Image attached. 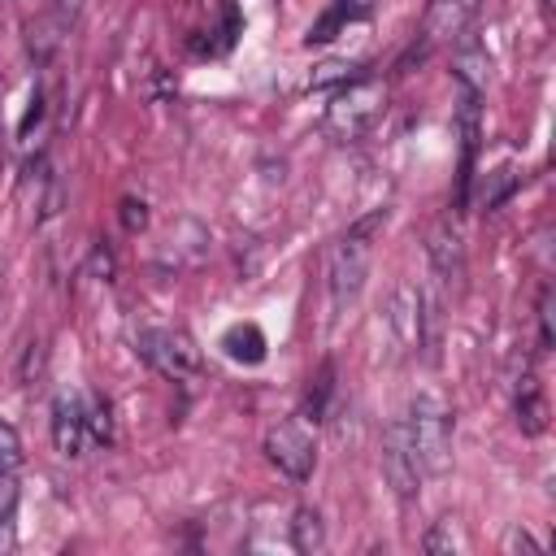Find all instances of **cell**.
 Segmentation results:
<instances>
[{"instance_id":"277c9868","label":"cell","mask_w":556,"mask_h":556,"mask_svg":"<svg viewBox=\"0 0 556 556\" xmlns=\"http://www.w3.org/2000/svg\"><path fill=\"white\" fill-rule=\"evenodd\" d=\"M135 352L165 378L182 382L200 374V348L191 343L187 330H169V326H143L135 330Z\"/></svg>"},{"instance_id":"ffe728a7","label":"cell","mask_w":556,"mask_h":556,"mask_svg":"<svg viewBox=\"0 0 556 556\" xmlns=\"http://www.w3.org/2000/svg\"><path fill=\"white\" fill-rule=\"evenodd\" d=\"M17 465H22V439H17V430L9 421H0V478L13 473Z\"/></svg>"},{"instance_id":"e0dca14e","label":"cell","mask_w":556,"mask_h":556,"mask_svg":"<svg viewBox=\"0 0 556 556\" xmlns=\"http://www.w3.org/2000/svg\"><path fill=\"white\" fill-rule=\"evenodd\" d=\"M517 187H521V174H517L513 165H500V169H491V174L482 178V187H478V204L491 213V208H500Z\"/></svg>"},{"instance_id":"8992f818","label":"cell","mask_w":556,"mask_h":556,"mask_svg":"<svg viewBox=\"0 0 556 556\" xmlns=\"http://www.w3.org/2000/svg\"><path fill=\"white\" fill-rule=\"evenodd\" d=\"M382 478L387 486L400 495V500H413L417 495V482H421V465H417V452H413V434H408V421L395 417L382 426Z\"/></svg>"},{"instance_id":"603a6c76","label":"cell","mask_w":556,"mask_h":556,"mask_svg":"<svg viewBox=\"0 0 556 556\" xmlns=\"http://www.w3.org/2000/svg\"><path fill=\"white\" fill-rule=\"evenodd\" d=\"M552 339H556L552 334V287H543L539 291V343L552 348Z\"/></svg>"},{"instance_id":"5b68a950","label":"cell","mask_w":556,"mask_h":556,"mask_svg":"<svg viewBox=\"0 0 556 556\" xmlns=\"http://www.w3.org/2000/svg\"><path fill=\"white\" fill-rule=\"evenodd\" d=\"M265 456H269V465L282 473V478H291V482H308L313 478V469H317V439L308 434V426L304 421H274L269 430H265Z\"/></svg>"},{"instance_id":"8fae6325","label":"cell","mask_w":556,"mask_h":556,"mask_svg":"<svg viewBox=\"0 0 556 556\" xmlns=\"http://www.w3.org/2000/svg\"><path fill=\"white\" fill-rule=\"evenodd\" d=\"M265 334H261V326L256 321H235L226 334H222V352L230 356V361H239V365H261L265 361Z\"/></svg>"},{"instance_id":"cb8c5ba5","label":"cell","mask_w":556,"mask_h":556,"mask_svg":"<svg viewBox=\"0 0 556 556\" xmlns=\"http://www.w3.org/2000/svg\"><path fill=\"white\" fill-rule=\"evenodd\" d=\"M374 4H378V0H334L330 9H334L343 22H365V17L374 13Z\"/></svg>"},{"instance_id":"ac0fdd59","label":"cell","mask_w":556,"mask_h":556,"mask_svg":"<svg viewBox=\"0 0 556 556\" xmlns=\"http://www.w3.org/2000/svg\"><path fill=\"white\" fill-rule=\"evenodd\" d=\"M356 70H361L356 61H321V65H313V74H308V87L321 91V87H330V83H352Z\"/></svg>"},{"instance_id":"7a4b0ae2","label":"cell","mask_w":556,"mask_h":556,"mask_svg":"<svg viewBox=\"0 0 556 556\" xmlns=\"http://www.w3.org/2000/svg\"><path fill=\"white\" fill-rule=\"evenodd\" d=\"M408 434H413V452L426 478H443L452 469V434H456V417L443 391H417L408 400Z\"/></svg>"},{"instance_id":"2e32d148","label":"cell","mask_w":556,"mask_h":556,"mask_svg":"<svg viewBox=\"0 0 556 556\" xmlns=\"http://www.w3.org/2000/svg\"><path fill=\"white\" fill-rule=\"evenodd\" d=\"M83 417H87V439H91L96 447L113 443V404H109L104 395L87 391V395H83Z\"/></svg>"},{"instance_id":"7c38bea8","label":"cell","mask_w":556,"mask_h":556,"mask_svg":"<svg viewBox=\"0 0 556 556\" xmlns=\"http://www.w3.org/2000/svg\"><path fill=\"white\" fill-rule=\"evenodd\" d=\"M287 530H291V547L304 552V556H317V552L326 547V521H321V513H317L313 504H300V508L291 513Z\"/></svg>"},{"instance_id":"d6986e66","label":"cell","mask_w":556,"mask_h":556,"mask_svg":"<svg viewBox=\"0 0 556 556\" xmlns=\"http://www.w3.org/2000/svg\"><path fill=\"white\" fill-rule=\"evenodd\" d=\"M421 547H426L430 556H443V552H460V539H456V526H452V521H434V526L426 530V539H421Z\"/></svg>"},{"instance_id":"d4e9b609","label":"cell","mask_w":556,"mask_h":556,"mask_svg":"<svg viewBox=\"0 0 556 556\" xmlns=\"http://www.w3.org/2000/svg\"><path fill=\"white\" fill-rule=\"evenodd\" d=\"M91 269H96V274H100L104 282H109V278H113V252L96 243V252H91Z\"/></svg>"},{"instance_id":"9a60e30c","label":"cell","mask_w":556,"mask_h":556,"mask_svg":"<svg viewBox=\"0 0 556 556\" xmlns=\"http://www.w3.org/2000/svg\"><path fill=\"white\" fill-rule=\"evenodd\" d=\"M513 408H517V426H521L526 434H543V430H547V400H543V391H539L530 378L521 382Z\"/></svg>"},{"instance_id":"5bb4252c","label":"cell","mask_w":556,"mask_h":556,"mask_svg":"<svg viewBox=\"0 0 556 556\" xmlns=\"http://www.w3.org/2000/svg\"><path fill=\"white\" fill-rule=\"evenodd\" d=\"M456 83L473 87V91H486V74H491V61H486V48H478L473 39L456 48Z\"/></svg>"},{"instance_id":"3957f363","label":"cell","mask_w":556,"mask_h":556,"mask_svg":"<svg viewBox=\"0 0 556 556\" xmlns=\"http://www.w3.org/2000/svg\"><path fill=\"white\" fill-rule=\"evenodd\" d=\"M382 104H387V87L378 78H352L334 91V100L326 109V130L334 139H361L378 122Z\"/></svg>"},{"instance_id":"6da1fadb","label":"cell","mask_w":556,"mask_h":556,"mask_svg":"<svg viewBox=\"0 0 556 556\" xmlns=\"http://www.w3.org/2000/svg\"><path fill=\"white\" fill-rule=\"evenodd\" d=\"M387 226V208H374L365 213L356 226H348L330 252H326V291H330V317H343L361 287H365V274H369V239Z\"/></svg>"},{"instance_id":"4fadbf2b","label":"cell","mask_w":556,"mask_h":556,"mask_svg":"<svg viewBox=\"0 0 556 556\" xmlns=\"http://www.w3.org/2000/svg\"><path fill=\"white\" fill-rule=\"evenodd\" d=\"M330 400H334V361H321L317 374L304 387V417L308 421H326L330 417Z\"/></svg>"},{"instance_id":"484cf974","label":"cell","mask_w":556,"mask_h":556,"mask_svg":"<svg viewBox=\"0 0 556 556\" xmlns=\"http://www.w3.org/2000/svg\"><path fill=\"white\" fill-rule=\"evenodd\" d=\"M539 13L552 22V17H556V0H539Z\"/></svg>"},{"instance_id":"30bf717a","label":"cell","mask_w":556,"mask_h":556,"mask_svg":"<svg viewBox=\"0 0 556 556\" xmlns=\"http://www.w3.org/2000/svg\"><path fill=\"white\" fill-rule=\"evenodd\" d=\"M52 447L61 456H70V460L91 447L87 417H83V395H56L52 400Z\"/></svg>"},{"instance_id":"9c48e42d","label":"cell","mask_w":556,"mask_h":556,"mask_svg":"<svg viewBox=\"0 0 556 556\" xmlns=\"http://www.w3.org/2000/svg\"><path fill=\"white\" fill-rule=\"evenodd\" d=\"M482 0H430L426 4V22H421V43L426 52L439 43H452L469 30V22L478 17Z\"/></svg>"},{"instance_id":"44dd1931","label":"cell","mask_w":556,"mask_h":556,"mask_svg":"<svg viewBox=\"0 0 556 556\" xmlns=\"http://www.w3.org/2000/svg\"><path fill=\"white\" fill-rule=\"evenodd\" d=\"M504 552H508V556H517V552H526V556H539V552H543V543H539L530 530L513 526V530L504 534Z\"/></svg>"},{"instance_id":"52a82bcc","label":"cell","mask_w":556,"mask_h":556,"mask_svg":"<svg viewBox=\"0 0 556 556\" xmlns=\"http://www.w3.org/2000/svg\"><path fill=\"white\" fill-rule=\"evenodd\" d=\"M426 321H430V313H426L421 287L395 282L391 295H387V326H391V334H395V343L404 352H417L426 343Z\"/></svg>"},{"instance_id":"ba28073f","label":"cell","mask_w":556,"mask_h":556,"mask_svg":"<svg viewBox=\"0 0 556 556\" xmlns=\"http://www.w3.org/2000/svg\"><path fill=\"white\" fill-rule=\"evenodd\" d=\"M426 252H430V265L439 274V282L447 291H460L465 287V243H460V230L452 226V217H439L426 235Z\"/></svg>"},{"instance_id":"7402d4cb","label":"cell","mask_w":556,"mask_h":556,"mask_svg":"<svg viewBox=\"0 0 556 556\" xmlns=\"http://www.w3.org/2000/svg\"><path fill=\"white\" fill-rule=\"evenodd\" d=\"M122 226H126L130 235H139V230L148 226V204L135 200V195H126V200H122Z\"/></svg>"}]
</instances>
